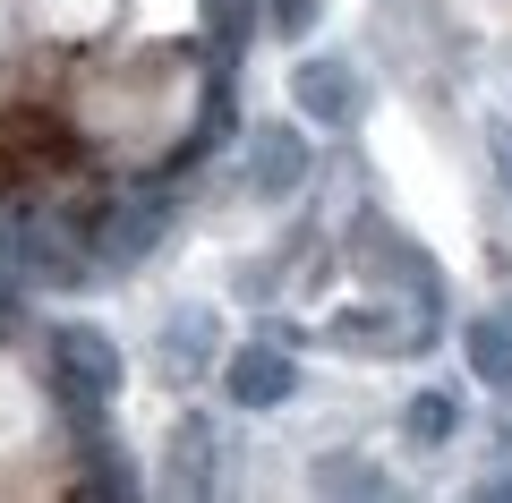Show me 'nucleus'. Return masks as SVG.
<instances>
[{"label": "nucleus", "mask_w": 512, "mask_h": 503, "mask_svg": "<svg viewBox=\"0 0 512 503\" xmlns=\"http://www.w3.org/2000/svg\"><path fill=\"white\" fill-rule=\"evenodd\" d=\"M188 111H197V69H188V60H163V52H128V60H111V69H94L86 86H77L86 137H103L111 154H128V162L163 154L188 128Z\"/></svg>", "instance_id": "nucleus-1"}, {"label": "nucleus", "mask_w": 512, "mask_h": 503, "mask_svg": "<svg viewBox=\"0 0 512 503\" xmlns=\"http://www.w3.org/2000/svg\"><path fill=\"white\" fill-rule=\"evenodd\" d=\"M26 452H43V401L18 359H0V469L26 461Z\"/></svg>", "instance_id": "nucleus-3"}, {"label": "nucleus", "mask_w": 512, "mask_h": 503, "mask_svg": "<svg viewBox=\"0 0 512 503\" xmlns=\"http://www.w3.org/2000/svg\"><path fill=\"white\" fill-rule=\"evenodd\" d=\"M26 18L52 43H163L197 18V0H26Z\"/></svg>", "instance_id": "nucleus-2"}, {"label": "nucleus", "mask_w": 512, "mask_h": 503, "mask_svg": "<svg viewBox=\"0 0 512 503\" xmlns=\"http://www.w3.org/2000/svg\"><path fill=\"white\" fill-rule=\"evenodd\" d=\"M0 52H9V0H0Z\"/></svg>", "instance_id": "nucleus-4"}]
</instances>
